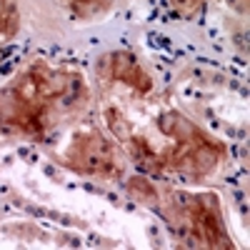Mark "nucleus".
I'll use <instances>...</instances> for the list:
<instances>
[{
  "instance_id": "5",
  "label": "nucleus",
  "mask_w": 250,
  "mask_h": 250,
  "mask_svg": "<svg viewBox=\"0 0 250 250\" xmlns=\"http://www.w3.org/2000/svg\"><path fill=\"white\" fill-rule=\"evenodd\" d=\"M68 5H70L80 18H88V15L105 13V8L110 5V0H68Z\"/></svg>"
},
{
  "instance_id": "2",
  "label": "nucleus",
  "mask_w": 250,
  "mask_h": 250,
  "mask_svg": "<svg viewBox=\"0 0 250 250\" xmlns=\"http://www.w3.org/2000/svg\"><path fill=\"white\" fill-rule=\"evenodd\" d=\"M173 220L185 225L188 235L200 248H233L230 235L225 230L220 200L213 193H195V195H175Z\"/></svg>"
},
{
  "instance_id": "4",
  "label": "nucleus",
  "mask_w": 250,
  "mask_h": 250,
  "mask_svg": "<svg viewBox=\"0 0 250 250\" xmlns=\"http://www.w3.org/2000/svg\"><path fill=\"white\" fill-rule=\"evenodd\" d=\"M105 78L113 83H120V85L130 88L135 95H148L153 90V78L150 73L140 65V60L130 53H110L105 60Z\"/></svg>"
},
{
  "instance_id": "1",
  "label": "nucleus",
  "mask_w": 250,
  "mask_h": 250,
  "mask_svg": "<svg viewBox=\"0 0 250 250\" xmlns=\"http://www.w3.org/2000/svg\"><path fill=\"white\" fill-rule=\"evenodd\" d=\"M88 100L85 78L78 70L35 60L0 90V130L43 140L53 125Z\"/></svg>"
},
{
  "instance_id": "6",
  "label": "nucleus",
  "mask_w": 250,
  "mask_h": 250,
  "mask_svg": "<svg viewBox=\"0 0 250 250\" xmlns=\"http://www.w3.org/2000/svg\"><path fill=\"white\" fill-rule=\"evenodd\" d=\"M15 23V13L10 0H0V35H8Z\"/></svg>"
},
{
  "instance_id": "3",
  "label": "nucleus",
  "mask_w": 250,
  "mask_h": 250,
  "mask_svg": "<svg viewBox=\"0 0 250 250\" xmlns=\"http://www.w3.org/2000/svg\"><path fill=\"white\" fill-rule=\"evenodd\" d=\"M60 160L70 170L98 180H118L123 175L118 148L95 128H80L62 150Z\"/></svg>"
},
{
  "instance_id": "7",
  "label": "nucleus",
  "mask_w": 250,
  "mask_h": 250,
  "mask_svg": "<svg viewBox=\"0 0 250 250\" xmlns=\"http://www.w3.org/2000/svg\"><path fill=\"white\" fill-rule=\"evenodd\" d=\"M203 3H205V0H170V5H173L180 15H188V18L195 15Z\"/></svg>"
}]
</instances>
